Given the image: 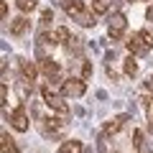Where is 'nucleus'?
I'll return each instance as SVG.
<instances>
[{
    "label": "nucleus",
    "mask_w": 153,
    "mask_h": 153,
    "mask_svg": "<svg viewBox=\"0 0 153 153\" xmlns=\"http://www.w3.org/2000/svg\"><path fill=\"white\" fill-rule=\"evenodd\" d=\"M18 71H21L23 84L31 87V84H36V76H38V71H41V69H38L33 61H28V59H18Z\"/></svg>",
    "instance_id": "423d86ee"
},
{
    "label": "nucleus",
    "mask_w": 153,
    "mask_h": 153,
    "mask_svg": "<svg viewBox=\"0 0 153 153\" xmlns=\"http://www.w3.org/2000/svg\"><path fill=\"white\" fill-rule=\"evenodd\" d=\"M61 92H64V97H82L84 92H87V84H84V79H76V76H71V79H66L64 84H61Z\"/></svg>",
    "instance_id": "0eeeda50"
},
{
    "label": "nucleus",
    "mask_w": 153,
    "mask_h": 153,
    "mask_svg": "<svg viewBox=\"0 0 153 153\" xmlns=\"http://www.w3.org/2000/svg\"><path fill=\"white\" fill-rule=\"evenodd\" d=\"M64 10L69 18H74V21H79L84 28L94 26V18H97V13H87V8H84L82 0H66L64 3Z\"/></svg>",
    "instance_id": "f257e3e1"
},
{
    "label": "nucleus",
    "mask_w": 153,
    "mask_h": 153,
    "mask_svg": "<svg viewBox=\"0 0 153 153\" xmlns=\"http://www.w3.org/2000/svg\"><path fill=\"white\" fill-rule=\"evenodd\" d=\"M89 71H92V64H89V61H84V64H82V74L89 76Z\"/></svg>",
    "instance_id": "aec40b11"
},
{
    "label": "nucleus",
    "mask_w": 153,
    "mask_h": 153,
    "mask_svg": "<svg viewBox=\"0 0 153 153\" xmlns=\"http://www.w3.org/2000/svg\"><path fill=\"white\" fill-rule=\"evenodd\" d=\"M125 123H128V115H120V117H115V120H110L107 125H105V135H115V133H120Z\"/></svg>",
    "instance_id": "9d476101"
},
{
    "label": "nucleus",
    "mask_w": 153,
    "mask_h": 153,
    "mask_svg": "<svg viewBox=\"0 0 153 153\" xmlns=\"http://www.w3.org/2000/svg\"><path fill=\"white\" fill-rule=\"evenodd\" d=\"M151 49H153V36L148 31H138L128 38V51L133 56H146Z\"/></svg>",
    "instance_id": "f03ea898"
},
{
    "label": "nucleus",
    "mask_w": 153,
    "mask_h": 153,
    "mask_svg": "<svg viewBox=\"0 0 153 153\" xmlns=\"http://www.w3.org/2000/svg\"><path fill=\"white\" fill-rule=\"evenodd\" d=\"M38 69H41V74L49 79V84L59 82V76H61V66L56 64L54 59H41V61H38Z\"/></svg>",
    "instance_id": "6e6552de"
},
{
    "label": "nucleus",
    "mask_w": 153,
    "mask_h": 153,
    "mask_svg": "<svg viewBox=\"0 0 153 153\" xmlns=\"http://www.w3.org/2000/svg\"><path fill=\"white\" fill-rule=\"evenodd\" d=\"M41 97H44V102H46V107H51L54 112H59V115H66V102H64V92H56L54 89V84H46V87H41Z\"/></svg>",
    "instance_id": "7ed1b4c3"
},
{
    "label": "nucleus",
    "mask_w": 153,
    "mask_h": 153,
    "mask_svg": "<svg viewBox=\"0 0 153 153\" xmlns=\"http://www.w3.org/2000/svg\"><path fill=\"white\" fill-rule=\"evenodd\" d=\"M16 5H18V10H21V13H31L33 8L38 5V0H16Z\"/></svg>",
    "instance_id": "a211bd4d"
},
{
    "label": "nucleus",
    "mask_w": 153,
    "mask_h": 153,
    "mask_svg": "<svg viewBox=\"0 0 153 153\" xmlns=\"http://www.w3.org/2000/svg\"><path fill=\"white\" fill-rule=\"evenodd\" d=\"M130 3H138V0H130Z\"/></svg>",
    "instance_id": "5701e85b"
},
{
    "label": "nucleus",
    "mask_w": 153,
    "mask_h": 153,
    "mask_svg": "<svg viewBox=\"0 0 153 153\" xmlns=\"http://www.w3.org/2000/svg\"><path fill=\"white\" fill-rule=\"evenodd\" d=\"M146 89H148V92H153V76H148V79H146Z\"/></svg>",
    "instance_id": "412c9836"
},
{
    "label": "nucleus",
    "mask_w": 153,
    "mask_h": 153,
    "mask_svg": "<svg viewBox=\"0 0 153 153\" xmlns=\"http://www.w3.org/2000/svg\"><path fill=\"white\" fill-rule=\"evenodd\" d=\"M66 38H69V31H66V28H61V26H54V28H49V31L41 33V44L61 46V44H66Z\"/></svg>",
    "instance_id": "20e7f679"
},
{
    "label": "nucleus",
    "mask_w": 153,
    "mask_h": 153,
    "mask_svg": "<svg viewBox=\"0 0 153 153\" xmlns=\"http://www.w3.org/2000/svg\"><path fill=\"white\" fill-rule=\"evenodd\" d=\"M110 5H112V0H92V13L105 16V13L110 10Z\"/></svg>",
    "instance_id": "4468645a"
},
{
    "label": "nucleus",
    "mask_w": 153,
    "mask_h": 153,
    "mask_svg": "<svg viewBox=\"0 0 153 153\" xmlns=\"http://www.w3.org/2000/svg\"><path fill=\"white\" fill-rule=\"evenodd\" d=\"M125 28H128V18L123 16V13H112V16L107 18V36L110 38H123Z\"/></svg>",
    "instance_id": "39448f33"
},
{
    "label": "nucleus",
    "mask_w": 153,
    "mask_h": 153,
    "mask_svg": "<svg viewBox=\"0 0 153 153\" xmlns=\"http://www.w3.org/2000/svg\"><path fill=\"white\" fill-rule=\"evenodd\" d=\"M10 125L16 128L18 133H26V130H28V117H26V112H23L21 107H16V110L10 112Z\"/></svg>",
    "instance_id": "1a4fd4ad"
},
{
    "label": "nucleus",
    "mask_w": 153,
    "mask_h": 153,
    "mask_svg": "<svg viewBox=\"0 0 153 153\" xmlns=\"http://www.w3.org/2000/svg\"><path fill=\"white\" fill-rule=\"evenodd\" d=\"M26 31H28V21H26V18H21V21H13L10 33H16V36H23Z\"/></svg>",
    "instance_id": "dca6fc26"
},
{
    "label": "nucleus",
    "mask_w": 153,
    "mask_h": 153,
    "mask_svg": "<svg viewBox=\"0 0 153 153\" xmlns=\"http://www.w3.org/2000/svg\"><path fill=\"white\" fill-rule=\"evenodd\" d=\"M123 66H125V74H128V76H135V74H138V64H135V56H133V54L123 61Z\"/></svg>",
    "instance_id": "2eb2a0df"
},
{
    "label": "nucleus",
    "mask_w": 153,
    "mask_h": 153,
    "mask_svg": "<svg viewBox=\"0 0 153 153\" xmlns=\"http://www.w3.org/2000/svg\"><path fill=\"white\" fill-rule=\"evenodd\" d=\"M56 153H82V143L79 140H66L56 148Z\"/></svg>",
    "instance_id": "f8f14e48"
},
{
    "label": "nucleus",
    "mask_w": 153,
    "mask_h": 153,
    "mask_svg": "<svg viewBox=\"0 0 153 153\" xmlns=\"http://www.w3.org/2000/svg\"><path fill=\"white\" fill-rule=\"evenodd\" d=\"M133 143H135V153H151V148L146 146V138H143L140 130L133 133Z\"/></svg>",
    "instance_id": "ddd939ff"
},
{
    "label": "nucleus",
    "mask_w": 153,
    "mask_h": 153,
    "mask_svg": "<svg viewBox=\"0 0 153 153\" xmlns=\"http://www.w3.org/2000/svg\"><path fill=\"white\" fill-rule=\"evenodd\" d=\"M44 125L49 128L51 133H56V130H61V128H64V120H56V117H51V120H46Z\"/></svg>",
    "instance_id": "6ab92c4d"
},
{
    "label": "nucleus",
    "mask_w": 153,
    "mask_h": 153,
    "mask_svg": "<svg viewBox=\"0 0 153 153\" xmlns=\"http://www.w3.org/2000/svg\"><path fill=\"white\" fill-rule=\"evenodd\" d=\"M148 18H151V21H153V8H151V10H148Z\"/></svg>",
    "instance_id": "4be33fe9"
},
{
    "label": "nucleus",
    "mask_w": 153,
    "mask_h": 153,
    "mask_svg": "<svg viewBox=\"0 0 153 153\" xmlns=\"http://www.w3.org/2000/svg\"><path fill=\"white\" fill-rule=\"evenodd\" d=\"M0 143H3V153H18V146L13 143V138H10V133H8V130H3Z\"/></svg>",
    "instance_id": "9b49d317"
},
{
    "label": "nucleus",
    "mask_w": 153,
    "mask_h": 153,
    "mask_svg": "<svg viewBox=\"0 0 153 153\" xmlns=\"http://www.w3.org/2000/svg\"><path fill=\"white\" fill-rule=\"evenodd\" d=\"M140 102L146 105V115H148V128L153 130V97H140Z\"/></svg>",
    "instance_id": "f3484780"
}]
</instances>
